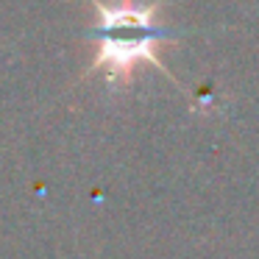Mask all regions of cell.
<instances>
[{
    "label": "cell",
    "instance_id": "obj_1",
    "mask_svg": "<svg viewBox=\"0 0 259 259\" xmlns=\"http://www.w3.org/2000/svg\"><path fill=\"white\" fill-rule=\"evenodd\" d=\"M156 39H159V34L151 31V28H142V31L128 34V36L106 34L95 64H109V75H112V78H117V75H128L131 64H134L137 59H151V62H156L159 67H162V59L153 53V42Z\"/></svg>",
    "mask_w": 259,
    "mask_h": 259
}]
</instances>
